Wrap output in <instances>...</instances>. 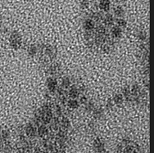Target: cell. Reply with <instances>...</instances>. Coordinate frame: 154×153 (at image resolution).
I'll return each instance as SVG.
<instances>
[{
  "label": "cell",
  "mask_w": 154,
  "mask_h": 153,
  "mask_svg": "<svg viewBox=\"0 0 154 153\" xmlns=\"http://www.w3.org/2000/svg\"><path fill=\"white\" fill-rule=\"evenodd\" d=\"M56 86H57L56 80H54L53 79H51L50 82L49 83V90H51V91L54 90L56 89Z\"/></svg>",
  "instance_id": "1"
}]
</instances>
